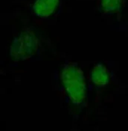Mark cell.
Masks as SVG:
<instances>
[{
  "label": "cell",
  "mask_w": 128,
  "mask_h": 131,
  "mask_svg": "<svg viewBox=\"0 0 128 131\" xmlns=\"http://www.w3.org/2000/svg\"><path fill=\"white\" fill-rule=\"evenodd\" d=\"M63 88L74 106H81L87 96V86L83 71L72 62L66 64L60 72Z\"/></svg>",
  "instance_id": "obj_1"
},
{
  "label": "cell",
  "mask_w": 128,
  "mask_h": 131,
  "mask_svg": "<svg viewBox=\"0 0 128 131\" xmlns=\"http://www.w3.org/2000/svg\"><path fill=\"white\" fill-rule=\"evenodd\" d=\"M39 45V38L33 31H22L12 40L10 46V56L17 60H27L37 54Z\"/></svg>",
  "instance_id": "obj_2"
},
{
  "label": "cell",
  "mask_w": 128,
  "mask_h": 131,
  "mask_svg": "<svg viewBox=\"0 0 128 131\" xmlns=\"http://www.w3.org/2000/svg\"><path fill=\"white\" fill-rule=\"evenodd\" d=\"M61 0H34L31 11L37 18L49 19L59 12Z\"/></svg>",
  "instance_id": "obj_3"
},
{
  "label": "cell",
  "mask_w": 128,
  "mask_h": 131,
  "mask_svg": "<svg viewBox=\"0 0 128 131\" xmlns=\"http://www.w3.org/2000/svg\"><path fill=\"white\" fill-rule=\"evenodd\" d=\"M126 1L127 0H99V10L105 15H116L122 10Z\"/></svg>",
  "instance_id": "obj_5"
},
{
  "label": "cell",
  "mask_w": 128,
  "mask_h": 131,
  "mask_svg": "<svg viewBox=\"0 0 128 131\" xmlns=\"http://www.w3.org/2000/svg\"><path fill=\"white\" fill-rule=\"evenodd\" d=\"M90 80L96 88H103L109 82V73L108 69L102 64H95L89 74Z\"/></svg>",
  "instance_id": "obj_4"
}]
</instances>
